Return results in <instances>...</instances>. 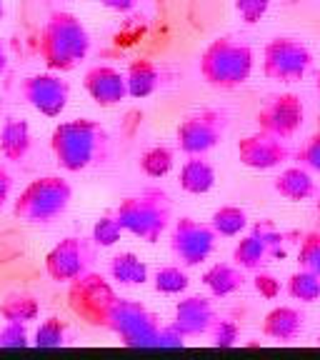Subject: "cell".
Instances as JSON below:
<instances>
[{
  "mask_svg": "<svg viewBox=\"0 0 320 360\" xmlns=\"http://www.w3.org/2000/svg\"><path fill=\"white\" fill-rule=\"evenodd\" d=\"M51 148L58 165L68 173L96 165L108 153V133L98 120L75 118L60 123L51 135Z\"/></svg>",
  "mask_w": 320,
  "mask_h": 360,
  "instance_id": "cell-1",
  "label": "cell"
},
{
  "mask_svg": "<svg viewBox=\"0 0 320 360\" xmlns=\"http://www.w3.org/2000/svg\"><path fill=\"white\" fill-rule=\"evenodd\" d=\"M90 53V33L73 13L58 11L48 18L40 33V56L48 70H73Z\"/></svg>",
  "mask_w": 320,
  "mask_h": 360,
  "instance_id": "cell-2",
  "label": "cell"
},
{
  "mask_svg": "<svg viewBox=\"0 0 320 360\" xmlns=\"http://www.w3.org/2000/svg\"><path fill=\"white\" fill-rule=\"evenodd\" d=\"M115 218L123 233L141 238L143 243H158L173 220V202L163 188H143L120 200Z\"/></svg>",
  "mask_w": 320,
  "mask_h": 360,
  "instance_id": "cell-3",
  "label": "cell"
},
{
  "mask_svg": "<svg viewBox=\"0 0 320 360\" xmlns=\"http://www.w3.org/2000/svg\"><path fill=\"white\" fill-rule=\"evenodd\" d=\"M200 78L218 90H236L253 75V51L236 38H215L198 60Z\"/></svg>",
  "mask_w": 320,
  "mask_h": 360,
  "instance_id": "cell-4",
  "label": "cell"
},
{
  "mask_svg": "<svg viewBox=\"0 0 320 360\" xmlns=\"http://www.w3.org/2000/svg\"><path fill=\"white\" fill-rule=\"evenodd\" d=\"M73 200V188L60 175H45L33 180L13 205V215L23 223L45 225L58 220Z\"/></svg>",
  "mask_w": 320,
  "mask_h": 360,
  "instance_id": "cell-5",
  "label": "cell"
},
{
  "mask_svg": "<svg viewBox=\"0 0 320 360\" xmlns=\"http://www.w3.org/2000/svg\"><path fill=\"white\" fill-rule=\"evenodd\" d=\"M105 328L113 330L128 348H158V335H160V321L151 313L143 303L133 298H115L108 310Z\"/></svg>",
  "mask_w": 320,
  "mask_h": 360,
  "instance_id": "cell-6",
  "label": "cell"
},
{
  "mask_svg": "<svg viewBox=\"0 0 320 360\" xmlns=\"http://www.w3.org/2000/svg\"><path fill=\"white\" fill-rule=\"evenodd\" d=\"M313 65L308 45L290 35H278L268 40L263 51V75L276 83H298Z\"/></svg>",
  "mask_w": 320,
  "mask_h": 360,
  "instance_id": "cell-7",
  "label": "cell"
},
{
  "mask_svg": "<svg viewBox=\"0 0 320 360\" xmlns=\"http://www.w3.org/2000/svg\"><path fill=\"white\" fill-rule=\"evenodd\" d=\"M68 305L78 315L80 321H85L88 326L105 328L108 310H110L113 300L118 298L113 285L98 273H83L80 278H75L73 283H68Z\"/></svg>",
  "mask_w": 320,
  "mask_h": 360,
  "instance_id": "cell-8",
  "label": "cell"
},
{
  "mask_svg": "<svg viewBox=\"0 0 320 360\" xmlns=\"http://www.w3.org/2000/svg\"><path fill=\"white\" fill-rule=\"evenodd\" d=\"M225 128H228V115L223 110L205 108V110L193 112L175 130L180 153H186V155H205L213 148H218V143L223 141L225 135Z\"/></svg>",
  "mask_w": 320,
  "mask_h": 360,
  "instance_id": "cell-9",
  "label": "cell"
},
{
  "mask_svg": "<svg viewBox=\"0 0 320 360\" xmlns=\"http://www.w3.org/2000/svg\"><path fill=\"white\" fill-rule=\"evenodd\" d=\"M218 233L210 228V223H200L196 218H178L170 231V250L175 260L186 268L203 265L213 255Z\"/></svg>",
  "mask_w": 320,
  "mask_h": 360,
  "instance_id": "cell-10",
  "label": "cell"
},
{
  "mask_svg": "<svg viewBox=\"0 0 320 360\" xmlns=\"http://www.w3.org/2000/svg\"><path fill=\"white\" fill-rule=\"evenodd\" d=\"M96 260V250L85 238L68 236L45 255V273L56 283H73L83 273H88Z\"/></svg>",
  "mask_w": 320,
  "mask_h": 360,
  "instance_id": "cell-11",
  "label": "cell"
},
{
  "mask_svg": "<svg viewBox=\"0 0 320 360\" xmlns=\"http://www.w3.org/2000/svg\"><path fill=\"white\" fill-rule=\"evenodd\" d=\"M20 96L45 118H60L70 101V85L56 73H38L23 80Z\"/></svg>",
  "mask_w": 320,
  "mask_h": 360,
  "instance_id": "cell-12",
  "label": "cell"
},
{
  "mask_svg": "<svg viewBox=\"0 0 320 360\" xmlns=\"http://www.w3.org/2000/svg\"><path fill=\"white\" fill-rule=\"evenodd\" d=\"M305 120V108L295 93H283L276 96L273 101H268L255 115V123L258 130L268 135H276L281 141H288L298 133L300 125Z\"/></svg>",
  "mask_w": 320,
  "mask_h": 360,
  "instance_id": "cell-13",
  "label": "cell"
},
{
  "mask_svg": "<svg viewBox=\"0 0 320 360\" xmlns=\"http://www.w3.org/2000/svg\"><path fill=\"white\" fill-rule=\"evenodd\" d=\"M236 153H238V160L250 170L281 168V165L288 160V155H290L288 148H286V143H283L281 138L263 133V130L241 138V141H238Z\"/></svg>",
  "mask_w": 320,
  "mask_h": 360,
  "instance_id": "cell-14",
  "label": "cell"
},
{
  "mask_svg": "<svg viewBox=\"0 0 320 360\" xmlns=\"http://www.w3.org/2000/svg\"><path fill=\"white\" fill-rule=\"evenodd\" d=\"M215 318H218V313H215L213 300L205 298V295H188L175 305L170 328L183 338H200L208 335Z\"/></svg>",
  "mask_w": 320,
  "mask_h": 360,
  "instance_id": "cell-15",
  "label": "cell"
},
{
  "mask_svg": "<svg viewBox=\"0 0 320 360\" xmlns=\"http://www.w3.org/2000/svg\"><path fill=\"white\" fill-rule=\"evenodd\" d=\"M83 88L93 103L101 108H113L120 101L128 98V88H125V73H120L118 68L113 65H93L85 73Z\"/></svg>",
  "mask_w": 320,
  "mask_h": 360,
  "instance_id": "cell-16",
  "label": "cell"
},
{
  "mask_svg": "<svg viewBox=\"0 0 320 360\" xmlns=\"http://www.w3.org/2000/svg\"><path fill=\"white\" fill-rule=\"evenodd\" d=\"M305 328V315L293 305H278L263 318V335L281 343L298 340Z\"/></svg>",
  "mask_w": 320,
  "mask_h": 360,
  "instance_id": "cell-17",
  "label": "cell"
},
{
  "mask_svg": "<svg viewBox=\"0 0 320 360\" xmlns=\"http://www.w3.org/2000/svg\"><path fill=\"white\" fill-rule=\"evenodd\" d=\"M160 83H163V73L153 60H148V58L130 60L128 70H125V88H128L130 98H138V101L151 98L160 88Z\"/></svg>",
  "mask_w": 320,
  "mask_h": 360,
  "instance_id": "cell-18",
  "label": "cell"
},
{
  "mask_svg": "<svg viewBox=\"0 0 320 360\" xmlns=\"http://www.w3.org/2000/svg\"><path fill=\"white\" fill-rule=\"evenodd\" d=\"M178 186L188 195H205L215 188V168L203 155H188L180 168Z\"/></svg>",
  "mask_w": 320,
  "mask_h": 360,
  "instance_id": "cell-19",
  "label": "cell"
},
{
  "mask_svg": "<svg viewBox=\"0 0 320 360\" xmlns=\"http://www.w3.org/2000/svg\"><path fill=\"white\" fill-rule=\"evenodd\" d=\"M30 146H33V135H30L28 120L8 118L0 128V155L13 163H20L30 153Z\"/></svg>",
  "mask_w": 320,
  "mask_h": 360,
  "instance_id": "cell-20",
  "label": "cell"
},
{
  "mask_svg": "<svg viewBox=\"0 0 320 360\" xmlns=\"http://www.w3.org/2000/svg\"><path fill=\"white\" fill-rule=\"evenodd\" d=\"M273 191L290 202H303V200H310L318 188H315V180H313V175H310V170L298 165V168L283 170V173L273 180Z\"/></svg>",
  "mask_w": 320,
  "mask_h": 360,
  "instance_id": "cell-21",
  "label": "cell"
},
{
  "mask_svg": "<svg viewBox=\"0 0 320 360\" xmlns=\"http://www.w3.org/2000/svg\"><path fill=\"white\" fill-rule=\"evenodd\" d=\"M243 283V268H238L236 263H213L203 273V285L208 288L213 298H228L241 290Z\"/></svg>",
  "mask_w": 320,
  "mask_h": 360,
  "instance_id": "cell-22",
  "label": "cell"
},
{
  "mask_svg": "<svg viewBox=\"0 0 320 360\" xmlns=\"http://www.w3.org/2000/svg\"><path fill=\"white\" fill-rule=\"evenodd\" d=\"M108 273L118 285H146L148 265L135 253H118L108 263Z\"/></svg>",
  "mask_w": 320,
  "mask_h": 360,
  "instance_id": "cell-23",
  "label": "cell"
},
{
  "mask_svg": "<svg viewBox=\"0 0 320 360\" xmlns=\"http://www.w3.org/2000/svg\"><path fill=\"white\" fill-rule=\"evenodd\" d=\"M270 258V248L255 231L243 236L238 245L233 248V263L243 270H260Z\"/></svg>",
  "mask_w": 320,
  "mask_h": 360,
  "instance_id": "cell-24",
  "label": "cell"
},
{
  "mask_svg": "<svg viewBox=\"0 0 320 360\" xmlns=\"http://www.w3.org/2000/svg\"><path fill=\"white\" fill-rule=\"evenodd\" d=\"M0 315L6 323H33L40 315V303L28 292H13L0 303Z\"/></svg>",
  "mask_w": 320,
  "mask_h": 360,
  "instance_id": "cell-25",
  "label": "cell"
},
{
  "mask_svg": "<svg viewBox=\"0 0 320 360\" xmlns=\"http://www.w3.org/2000/svg\"><path fill=\"white\" fill-rule=\"evenodd\" d=\"M210 228L223 238H236L248 228V213L241 205H220L210 218Z\"/></svg>",
  "mask_w": 320,
  "mask_h": 360,
  "instance_id": "cell-26",
  "label": "cell"
},
{
  "mask_svg": "<svg viewBox=\"0 0 320 360\" xmlns=\"http://www.w3.org/2000/svg\"><path fill=\"white\" fill-rule=\"evenodd\" d=\"M191 285V276H188L186 265H163V268L155 270L153 276V288L160 295H180L186 292Z\"/></svg>",
  "mask_w": 320,
  "mask_h": 360,
  "instance_id": "cell-27",
  "label": "cell"
},
{
  "mask_svg": "<svg viewBox=\"0 0 320 360\" xmlns=\"http://www.w3.org/2000/svg\"><path fill=\"white\" fill-rule=\"evenodd\" d=\"M138 165H141V173L148 175V178H165L175 165V153L168 146H153L143 153Z\"/></svg>",
  "mask_w": 320,
  "mask_h": 360,
  "instance_id": "cell-28",
  "label": "cell"
},
{
  "mask_svg": "<svg viewBox=\"0 0 320 360\" xmlns=\"http://www.w3.org/2000/svg\"><path fill=\"white\" fill-rule=\"evenodd\" d=\"M288 295L293 300H300V303H315L320 300V278L310 270L300 268L298 273H293L288 278V285H286Z\"/></svg>",
  "mask_w": 320,
  "mask_h": 360,
  "instance_id": "cell-29",
  "label": "cell"
},
{
  "mask_svg": "<svg viewBox=\"0 0 320 360\" xmlns=\"http://www.w3.org/2000/svg\"><path fill=\"white\" fill-rule=\"evenodd\" d=\"M68 338V328L60 318H45L33 335V345L38 348H63Z\"/></svg>",
  "mask_w": 320,
  "mask_h": 360,
  "instance_id": "cell-30",
  "label": "cell"
},
{
  "mask_svg": "<svg viewBox=\"0 0 320 360\" xmlns=\"http://www.w3.org/2000/svg\"><path fill=\"white\" fill-rule=\"evenodd\" d=\"M123 236V228H120L115 213H105L96 220L93 225V245L98 248H113Z\"/></svg>",
  "mask_w": 320,
  "mask_h": 360,
  "instance_id": "cell-31",
  "label": "cell"
},
{
  "mask_svg": "<svg viewBox=\"0 0 320 360\" xmlns=\"http://www.w3.org/2000/svg\"><path fill=\"white\" fill-rule=\"evenodd\" d=\"M298 263L300 268L310 270L320 278V231H310L303 236L298 248Z\"/></svg>",
  "mask_w": 320,
  "mask_h": 360,
  "instance_id": "cell-32",
  "label": "cell"
},
{
  "mask_svg": "<svg viewBox=\"0 0 320 360\" xmlns=\"http://www.w3.org/2000/svg\"><path fill=\"white\" fill-rule=\"evenodd\" d=\"M238 335H241V330H238L236 321H231V318H215L213 328H210V338H213L215 348H233L238 343Z\"/></svg>",
  "mask_w": 320,
  "mask_h": 360,
  "instance_id": "cell-33",
  "label": "cell"
},
{
  "mask_svg": "<svg viewBox=\"0 0 320 360\" xmlns=\"http://www.w3.org/2000/svg\"><path fill=\"white\" fill-rule=\"evenodd\" d=\"M253 231L258 233V236L265 240V245L270 248V258H283V255H286V248H283V243H286V236H283V233L278 231V228L270 223V220H260V223H255Z\"/></svg>",
  "mask_w": 320,
  "mask_h": 360,
  "instance_id": "cell-34",
  "label": "cell"
},
{
  "mask_svg": "<svg viewBox=\"0 0 320 360\" xmlns=\"http://www.w3.org/2000/svg\"><path fill=\"white\" fill-rule=\"evenodd\" d=\"M268 11H270V0H236V13L248 25L260 22L268 15Z\"/></svg>",
  "mask_w": 320,
  "mask_h": 360,
  "instance_id": "cell-35",
  "label": "cell"
},
{
  "mask_svg": "<svg viewBox=\"0 0 320 360\" xmlns=\"http://www.w3.org/2000/svg\"><path fill=\"white\" fill-rule=\"evenodd\" d=\"M30 335L25 330V323H6L0 330V348H28Z\"/></svg>",
  "mask_w": 320,
  "mask_h": 360,
  "instance_id": "cell-36",
  "label": "cell"
},
{
  "mask_svg": "<svg viewBox=\"0 0 320 360\" xmlns=\"http://www.w3.org/2000/svg\"><path fill=\"white\" fill-rule=\"evenodd\" d=\"M298 160L303 168L320 173V133L310 135L308 141H305V146L298 150Z\"/></svg>",
  "mask_w": 320,
  "mask_h": 360,
  "instance_id": "cell-37",
  "label": "cell"
},
{
  "mask_svg": "<svg viewBox=\"0 0 320 360\" xmlns=\"http://www.w3.org/2000/svg\"><path fill=\"white\" fill-rule=\"evenodd\" d=\"M253 288L265 300H276L278 295H281V281L273 278L270 273H258V276L253 278Z\"/></svg>",
  "mask_w": 320,
  "mask_h": 360,
  "instance_id": "cell-38",
  "label": "cell"
},
{
  "mask_svg": "<svg viewBox=\"0 0 320 360\" xmlns=\"http://www.w3.org/2000/svg\"><path fill=\"white\" fill-rule=\"evenodd\" d=\"M103 8H108V11H115V13H130L135 11V6H138V0H98Z\"/></svg>",
  "mask_w": 320,
  "mask_h": 360,
  "instance_id": "cell-39",
  "label": "cell"
},
{
  "mask_svg": "<svg viewBox=\"0 0 320 360\" xmlns=\"http://www.w3.org/2000/svg\"><path fill=\"white\" fill-rule=\"evenodd\" d=\"M8 198H11V175L6 173L3 165H0V208L6 205Z\"/></svg>",
  "mask_w": 320,
  "mask_h": 360,
  "instance_id": "cell-40",
  "label": "cell"
},
{
  "mask_svg": "<svg viewBox=\"0 0 320 360\" xmlns=\"http://www.w3.org/2000/svg\"><path fill=\"white\" fill-rule=\"evenodd\" d=\"M6 65H8V56H6V48L0 43V75L6 73Z\"/></svg>",
  "mask_w": 320,
  "mask_h": 360,
  "instance_id": "cell-41",
  "label": "cell"
},
{
  "mask_svg": "<svg viewBox=\"0 0 320 360\" xmlns=\"http://www.w3.org/2000/svg\"><path fill=\"white\" fill-rule=\"evenodd\" d=\"M3 13H6V6H3V0H0V20H3Z\"/></svg>",
  "mask_w": 320,
  "mask_h": 360,
  "instance_id": "cell-42",
  "label": "cell"
},
{
  "mask_svg": "<svg viewBox=\"0 0 320 360\" xmlns=\"http://www.w3.org/2000/svg\"><path fill=\"white\" fill-rule=\"evenodd\" d=\"M315 85H318V90H320V75H318V80H315Z\"/></svg>",
  "mask_w": 320,
  "mask_h": 360,
  "instance_id": "cell-43",
  "label": "cell"
},
{
  "mask_svg": "<svg viewBox=\"0 0 320 360\" xmlns=\"http://www.w3.org/2000/svg\"><path fill=\"white\" fill-rule=\"evenodd\" d=\"M318 343H320V338H318Z\"/></svg>",
  "mask_w": 320,
  "mask_h": 360,
  "instance_id": "cell-44",
  "label": "cell"
}]
</instances>
